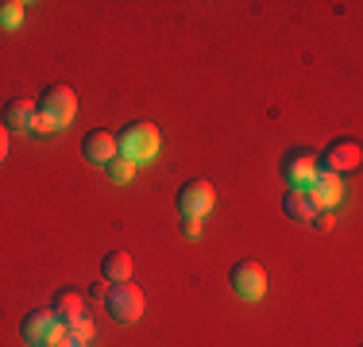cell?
Here are the masks:
<instances>
[{
    "label": "cell",
    "instance_id": "6",
    "mask_svg": "<svg viewBox=\"0 0 363 347\" xmlns=\"http://www.w3.org/2000/svg\"><path fill=\"white\" fill-rule=\"evenodd\" d=\"M213 201H217V189H213L205 178H194V181H186V186L178 189V212H182V220H201V216H209Z\"/></svg>",
    "mask_w": 363,
    "mask_h": 347
},
{
    "label": "cell",
    "instance_id": "13",
    "mask_svg": "<svg viewBox=\"0 0 363 347\" xmlns=\"http://www.w3.org/2000/svg\"><path fill=\"white\" fill-rule=\"evenodd\" d=\"M101 278L112 282V285L132 282V255H124V251H108V255L101 258Z\"/></svg>",
    "mask_w": 363,
    "mask_h": 347
},
{
    "label": "cell",
    "instance_id": "20",
    "mask_svg": "<svg viewBox=\"0 0 363 347\" xmlns=\"http://www.w3.org/2000/svg\"><path fill=\"white\" fill-rule=\"evenodd\" d=\"M8 159V132H4V124H0V162Z\"/></svg>",
    "mask_w": 363,
    "mask_h": 347
},
{
    "label": "cell",
    "instance_id": "8",
    "mask_svg": "<svg viewBox=\"0 0 363 347\" xmlns=\"http://www.w3.org/2000/svg\"><path fill=\"white\" fill-rule=\"evenodd\" d=\"M317 170H321V166H317V154L313 151H290L286 162H282V181H286L290 189H306L309 181H313Z\"/></svg>",
    "mask_w": 363,
    "mask_h": 347
},
{
    "label": "cell",
    "instance_id": "9",
    "mask_svg": "<svg viewBox=\"0 0 363 347\" xmlns=\"http://www.w3.org/2000/svg\"><path fill=\"white\" fill-rule=\"evenodd\" d=\"M306 193L317 208H336L344 197V178H336V174H328V170H317L313 181L306 186Z\"/></svg>",
    "mask_w": 363,
    "mask_h": 347
},
{
    "label": "cell",
    "instance_id": "5",
    "mask_svg": "<svg viewBox=\"0 0 363 347\" xmlns=\"http://www.w3.org/2000/svg\"><path fill=\"white\" fill-rule=\"evenodd\" d=\"M359 162H363L359 139H333V143L325 147V154L317 159V166L328 170V174H336V178H344V174L359 170Z\"/></svg>",
    "mask_w": 363,
    "mask_h": 347
},
{
    "label": "cell",
    "instance_id": "14",
    "mask_svg": "<svg viewBox=\"0 0 363 347\" xmlns=\"http://www.w3.org/2000/svg\"><path fill=\"white\" fill-rule=\"evenodd\" d=\"M50 312H55L62 324H70V320H82L85 317V301H82V293H70V290H62V293H55V301H50Z\"/></svg>",
    "mask_w": 363,
    "mask_h": 347
},
{
    "label": "cell",
    "instance_id": "17",
    "mask_svg": "<svg viewBox=\"0 0 363 347\" xmlns=\"http://www.w3.org/2000/svg\"><path fill=\"white\" fill-rule=\"evenodd\" d=\"M66 336H70V340H82V343H89L97 332H93V324L82 317V320H70V324H66Z\"/></svg>",
    "mask_w": 363,
    "mask_h": 347
},
{
    "label": "cell",
    "instance_id": "7",
    "mask_svg": "<svg viewBox=\"0 0 363 347\" xmlns=\"http://www.w3.org/2000/svg\"><path fill=\"white\" fill-rule=\"evenodd\" d=\"M228 285L240 301H259L267 293V271L259 263H252V258H240L228 274Z\"/></svg>",
    "mask_w": 363,
    "mask_h": 347
},
{
    "label": "cell",
    "instance_id": "21",
    "mask_svg": "<svg viewBox=\"0 0 363 347\" xmlns=\"http://www.w3.org/2000/svg\"><path fill=\"white\" fill-rule=\"evenodd\" d=\"M55 347H89V343H82V340H70V336H62V340H58Z\"/></svg>",
    "mask_w": 363,
    "mask_h": 347
},
{
    "label": "cell",
    "instance_id": "11",
    "mask_svg": "<svg viewBox=\"0 0 363 347\" xmlns=\"http://www.w3.org/2000/svg\"><path fill=\"white\" fill-rule=\"evenodd\" d=\"M35 120H39L35 101H23V97L8 101L4 112H0V124H4V132H23V135H31V132H35Z\"/></svg>",
    "mask_w": 363,
    "mask_h": 347
},
{
    "label": "cell",
    "instance_id": "10",
    "mask_svg": "<svg viewBox=\"0 0 363 347\" xmlns=\"http://www.w3.org/2000/svg\"><path fill=\"white\" fill-rule=\"evenodd\" d=\"M82 154H85V162H97V166H108V162L120 154L116 135L105 132V127H93V132H85V139H82Z\"/></svg>",
    "mask_w": 363,
    "mask_h": 347
},
{
    "label": "cell",
    "instance_id": "2",
    "mask_svg": "<svg viewBox=\"0 0 363 347\" xmlns=\"http://www.w3.org/2000/svg\"><path fill=\"white\" fill-rule=\"evenodd\" d=\"M116 147H120L124 159H132L135 166H140V162H147V159L159 154V127L147 124V120L124 124V127H120V135H116Z\"/></svg>",
    "mask_w": 363,
    "mask_h": 347
},
{
    "label": "cell",
    "instance_id": "4",
    "mask_svg": "<svg viewBox=\"0 0 363 347\" xmlns=\"http://www.w3.org/2000/svg\"><path fill=\"white\" fill-rule=\"evenodd\" d=\"M143 305H147L143 290L132 282H120V285H112V290H105V309L116 324H135V320L143 317Z\"/></svg>",
    "mask_w": 363,
    "mask_h": 347
},
{
    "label": "cell",
    "instance_id": "3",
    "mask_svg": "<svg viewBox=\"0 0 363 347\" xmlns=\"http://www.w3.org/2000/svg\"><path fill=\"white\" fill-rule=\"evenodd\" d=\"M20 336H23V343H28V347H55L66 336V324L50 309H35V312L23 317Z\"/></svg>",
    "mask_w": 363,
    "mask_h": 347
},
{
    "label": "cell",
    "instance_id": "1",
    "mask_svg": "<svg viewBox=\"0 0 363 347\" xmlns=\"http://www.w3.org/2000/svg\"><path fill=\"white\" fill-rule=\"evenodd\" d=\"M35 112H39V120H35V132H31V135L50 139L58 127H66V124L77 116V97H74V89H70V85H62V81L47 85V89L39 93V101H35Z\"/></svg>",
    "mask_w": 363,
    "mask_h": 347
},
{
    "label": "cell",
    "instance_id": "16",
    "mask_svg": "<svg viewBox=\"0 0 363 347\" xmlns=\"http://www.w3.org/2000/svg\"><path fill=\"white\" fill-rule=\"evenodd\" d=\"M105 170H108V178L116 181V186H124V181H132V178H135V162H132V159H124V154H116V159H112Z\"/></svg>",
    "mask_w": 363,
    "mask_h": 347
},
{
    "label": "cell",
    "instance_id": "15",
    "mask_svg": "<svg viewBox=\"0 0 363 347\" xmlns=\"http://www.w3.org/2000/svg\"><path fill=\"white\" fill-rule=\"evenodd\" d=\"M23 12H28L23 0H4V4H0V28H20Z\"/></svg>",
    "mask_w": 363,
    "mask_h": 347
},
{
    "label": "cell",
    "instance_id": "19",
    "mask_svg": "<svg viewBox=\"0 0 363 347\" xmlns=\"http://www.w3.org/2000/svg\"><path fill=\"white\" fill-rule=\"evenodd\" d=\"M182 232H186V236L194 239L197 232H201V220H182Z\"/></svg>",
    "mask_w": 363,
    "mask_h": 347
},
{
    "label": "cell",
    "instance_id": "18",
    "mask_svg": "<svg viewBox=\"0 0 363 347\" xmlns=\"http://www.w3.org/2000/svg\"><path fill=\"white\" fill-rule=\"evenodd\" d=\"M309 224H313L317 232H328V228H333V208H317L313 220H309Z\"/></svg>",
    "mask_w": 363,
    "mask_h": 347
},
{
    "label": "cell",
    "instance_id": "12",
    "mask_svg": "<svg viewBox=\"0 0 363 347\" xmlns=\"http://www.w3.org/2000/svg\"><path fill=\"white\" fill-rule=\"evenodd\" d=\"M282 212H286L290 220H298V224H309L313 212H317V205L309 201L306 189H286V193H282Z\"/></svg>",
    "mask_w": 363,
    "mask_h": 347
}]
</instances>
